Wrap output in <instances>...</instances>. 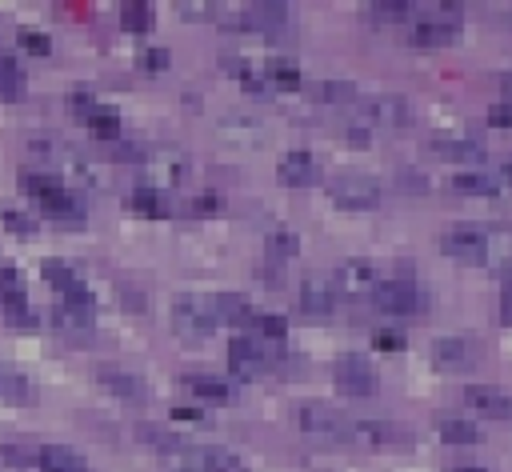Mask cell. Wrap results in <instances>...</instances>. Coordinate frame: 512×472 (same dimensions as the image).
I'll list each match as a JSON object with an SVG mask.
<instances>
[{"mask_svg": "<svg viewBox=\"0 0 512 472\" xmlns=\"http://www.w3.org/2000/svg\"><path fill=\"white\" fill-rule=\"evenodd\" d=\"M300 308H304L308 316H328V312L336 308V284H328V280H320V276H308V280L300 284Z\"/></svg>", "mask_w": 512, "mask_h": 472, "instance_id": "d6986e66", "label": "cell"}, {"mask_svg": "<svg viewBox=\"0 0 512 472\" xmlns=\"http://www.w3.org/2000/svg\"><path fill=\"white\" fill-rule=\"evenodd\" d=\"M372 300H376V308L384 316H416V312L428 308V296H424V288L416 280H380Z\"/></svg>", "mask_w": 512, "mask_h": 472, "instance_id": "52a82bcc", "label": "cell"}, {"mask_svg": "<svg viewBox=\"0 0 512 472\" xmlns=\"http://www.w3.org/2000/svg\"><path fill=\"white\" fill-rule=\"evenodd\" d=\"M460 28V4H416L412 12V24H408V40L420 44V48H436V44H448Z\"/></svg>", "mask_w": 512, "mask_h": 472, "instance_id": "6da1fadb", "label": "cell"}, {"mask_svg": "<svg viewBox=\"0 0 512 472\" xmlns=\"http://www.w3.org/2000/svg\"><path fill=\"white\" fill-rule=\"evenodd\" d=\"M20 44H24L28 52H40V56L52 48V40H48L44 32H32V28H24V32H20Z\"/></svg>", "mask_w": 512, "mask_h": 472, "instance_id": "7bdbcfd3", "label": "cell"}, {"mask_svg": "<svg viewBox=\"0 0 512 472\" xmlns=\"http://www.w3.org/2000/svg\"><path fill=\"white\" fill-rule=\"evenodd\" d=\"M180 384H184L192 396H204V400H228V396H232V388H228L220 376H212V372H188Z\"/></svg>", "mask_w": 512, "mask_h": 472, "instance_id": "4316f807", "label": "cell"}, {"mask_svg": "<svg viewBox=\"0 0 512 472\" xmlns=\"http://www.w3.org/2000/svg\"><path fill=\"white\" fill-rule=\"evenodd\" d=\"M332 380L344 396H376V388H380V376L364 356H340L332 368Z\"/></svg>", "mask_w": 512, "mask_h": 472, "instance_id": "30bf717a", "label": "cell"}, {"mask_svg": "<svg viewBox=\"0 0 512 472\" xmlns=\"http://www.w3.org/2000/svg\"><path fill=\"white\" fill-rule=\"evenodd\" d=\"M216 324H220L216 296H176L172 300V328L184 340H204L216 332Z\"/></svg>", "mask_w": 512, "mask_h": 472, "instance_id": "3957f363", "label": "cell"}, {"mask_svg": "<svg viewBox=\"0 0 512 472\" xmlns=\"http://www.w3.org/2000/svg\"><path fill=\"white\" fill-rule=\"evenodd\" d=\"M84 120H88V128H92V136H96V140H120V112H116V108L96 104Z\"/></svg>", "mask_w": 512, "mask_h": 472, "instance_id": "4dcf8cb0", "label": "cell"}, {"mask_svg": "<svg viewBox=\"0 0 512 472\" xmlns=\"http://www.w3.org/2000/svg\"><path fill=\"white\" fill-rule=\"evenodd\" d=\"M364 124H376V128H404V124H408V104H404V96H396V92L368 96V100H364Z\"/></svg>", "mask_w": 512, "mask_h": 472, "instance_id": "4fadbf2b", "label": "cell"}, {"mask_svg": "<svg viewBox=\"0 0 512 472\" xmlns=\"http://www.w3.org/2000/svg\"><path fill=\"white\" fill-rule=\"evenodd\" d=\"M452 472H484V468H476V464H456Z\"/></svg>", "mask_w": 512, "mask_h": 472, "instance_id": "816d5d0a", "label": "cell"}, {"mask_svg": "<svg viewBox=\"0 0 512 472\" xmlns=\"http://www.w3.org/2000/svg\"><path fill=\"white\" fill-rule=\"evenodd\" d=\"M488 124H500V128H512V104H508V100H500V104H492V108H488Z\"/></svg>", "mask_w": 512, "mask_h": 472, "instance_id": "f6af8a7d", "label": "cell"}, {"mask_svg": "<svg viewBox=\"0 0 512 472\" xmlns=\"http://www.w3.org/2000/svg\"><path fill=\"white\" fill-rule=\"evenodd\" d=\"M512 264V228L488 224V268H508Z\"/></svg>", "mask_w": 512, "mask_h": 472, "instance_id": "f1b7e54d", "label": "cell"}, {"mask_svg": "<svg viewBox=\"0 0 512 472\" xmlns=\"http://www.w3.org/2000/svg\"><path fill=\"white\" fill-rule=\"evenodd\" d=\"M368 12H372V20H380V24H412L416 4H372Z\"/></svg>", "mask_w": 512, "mask_h": 472, "instance_id": "74e56055", "label": "cell"}, {"mask_svg": "<svg viewBox=\"0 0 512 472\" xmlns=\"http://www.w3.org/2000/svg\"><path fill=\"white\" fill-rule=\"evenodd\" d=\"M476 360H480V348L468 336H440L432 344V364L440 372H468L476 368Z\"/></svg>", "mask_w": 512, "mask_h": 472, "instance_id": "8fae6325", "label": "cell"}, {"mask_svg": "<svg viewBox=\"0 0 512 472\" xmlns=\"http://www.w3.org/2000/svg\"><path fill=\"white\" fill-rule=\"evenodd\" d=\"M504 180H508V184H512V160H508V164H504Z\"/></svg>", "mask_w": 512, "mask_h": 472, "instance_id": "f5cc1de1", "label": "cell"}, {"mask_svg": "<svg viewBox=\"0 0 512 472\" xmlns=\"http://www.w3.org/2000/svg\"><path fill=\"white\" fill-rule=\"evenodd\" d=\"M260 72H264V80L272 84V92L300 88V64H296L292 56H264V60H260Z\"/></svg>", "mask_w": 512, "mask_h": 472, "instance_id": "44dd1931", "label": "cell"}, {"mask_svg": "<svg viewBox=\"0 0 512 472\" xmlns=\"http://www.w3.org/2000/svg\"><path fill=\"white\" fill-rule=\"evenodd\" d=\"M216 312L224 324H256V312L244 304V296H216Z\"/></svg>", "mask_w": 512, "mask_h": 472, "instance_id": "e575fe53", "label": "cell"}, {"mask_svg": "<svg viewBox=\"0 0 512 472\" xmlns=\"http://www.w3.org/2000/svg\"><path fill=\"white\" fill-rule=\"evenodd\" d=\"M28 88V76H24V64L8 52H0V100H20Z\"/></svg>", "mask_w": 512, "mask_h": 472, "instance_id": "d4e9b609", "label": "cell"}, {"mask_svg": "<svg viewBox=\"0 0 512 472\" xmlns=\"http://www.w3.org/2000/svg\"><path fill=\"white\" fill-rule=\"evenodd\" d=\"M500 88H504V100L512 104V76H504V80H500Z\"/></svg>", "mask_w": 512, "mask_h": 472, "instance_id": "f907efd6", "label": "cell"}, {"mask_svg": "<svg viewBox=\"0 0 512 472\" xmlns=\"http://www.w3.org/2000/svg\"><path fill=\"white\" fill-rule=\"evenodd\" d=\"M264 360H268V352H264V344L256 336H232V344H228L232 376H256L264 368Z\"/></svg>", "mask_w": 512, "mask_h": 472, "instance_id": "e0dca14e", "label": "cell"}, {"mask_svg": "<svg viewBox=\"0 0 512 472\" xmlns=\"http://www.w3.org/2000/svg\"><path fill=\"white\" fill-rule=\"evenodd\" d=\"M140 164H144L148 188H156V192L180 188V184L188 180V172H192V164H188V156H184L180 148H156V152L140 156Z\"/></svg>", "mask_w": 512, "mask_h": 472, "instance_id": "5b68a950", "label": "cell"}, {"mask_svg": "<svg viewBox=\"0 0 512 472\" xmlns=\"http://www.w3.org/2000/svg\"><path fill=\"white\" fill-rule=\"evenodd\" d=\"M180 16H188V20H216V4H180Z\"/></svg>", "mask_w": 512, "mask_h": 472, "instance_id": "ee69618b", "label": "cell"}, {"mask_svg": "<svg viewBox=\"0 0 512 472\" xmlns=\"http://www.w3.org/2000/svg\"><path fill=\"white\" fill-rule=\"evenodd\" d=\"M464 404L480 416H492V420H512V396L492 388V384H468L464 388Z\"/></svg>", "mask_w": 512, "mask_h": 472, "instance_id": "2e32d148", "label": "cell"}, {"mask_svg": "<svg viewBox=\"0 0 512 472\" xmlns=\"http://www.w3.org/2000/svg\"><path fill=\"white\" fill-rule=\"evenodd\" d=\"M96 380H100V384H104L112 396L132 400V404H140V400L148 396L144 380H140L136 372H128V368H116V364H100V368H96Z\"/></svg>", "mask_w": 512, "mask_h": 472, "instance_id": "ac0fdd59", "label": "cell"}, {"mask_svg": "<svg viewBox=\"0 0 512 472\" xmlns=\"http://www.w3.org/2000/svg\"><path fill=\"white\" fill-rule=\"evenodd\" d=\"M328 192H332V200H336L340 208L360 212V208H376L384 188H380V180L368 176V172H344V176H336V180L328 184Z\"/></svg>", "mask_w": 512, "mask_h": 472, "instance_id": "ba28073f", "label": "cell"}, {"mask_svg": "<svg viewBox=\"0 0 512 472\" xmlns=\"http://www.w3.org/2000/svg\"><path fill=\"white\" fill-rule=\"evenodd\" d=\"M128 204H132V212H140V216H168L164 192H156V188H148V184H140V188L128 196Z\"/></svg>", "mask_w": 512, "mask_h": 472, "instance_id": "836d02e7", "label": "cell"}, {"mask_svg": "<svg viewBox=\"0 0 512 472\" xmlns=\"http://www.w3.org/2000/svg\"><path fill=\"white\" fill-rule=\"evenodd\" d=\"M440 248L460 264H488V224H452L440 236Z\"/></svg>", "mask_w": 512, "mask_h": 472, "instance_id": "8992f818", "label": "cell"}, {"mask_svg": "<svg viewBox=\"0 0 512 472\" xmlns=\"http://www.w3.org/2000/svg\"><path fill=\"white\" fill-rule=\"evenodd\" d=\"M372 344H376L380 352H400V348H404V336H400L396 328H376V332H372Z\"/></svg>", "mask_w": 512, "mask_h": 472, "instance_id": "ab89813d", "label": "cell"}, {"mask_svg": "<svg viewBox=\"0 0 512 472\" xmlns=\"http://www.w3.org/2000/svg\"><path fill=\"white\" fill-rule=\"evenodd\" d=\"M352 96H356V88L348 80H320L316 84V100H324V104H344Z\"/></svg>", "mask_w": 512, "mask_h": 472, "instance_id": "f35d334b", "label": "cell"}, {"mask_svg": "<svg viewBox=\"0 0 512 472\" xmlns=\"http://www.w3.org/2000/svg\"><path fill=\"white\" fill-rule=\"evenodd\" d=\"M204 472H248L240 456L224 452V448H204Z\"/></svg>", "mask_w": 512, "mask_h": 472, "instance_id": "8d00e7d4", "label": "cell"}, {"mask_svg": "<svg viewBox=\"0 0 512 472\" xmlns=\"http://www.w3.org/2000/svg\"><path fill=\"white\" fill-rule=\"evenodd\" d=\"M36 464H40V472H88V464L64 444H44L36 452Z\"/></svg>", "mask_w": 512, "mask_h": 472, "instance_id": "cb8c5ba5", "label": "cell"}, {"mask_svg": "<svg viewBox=\"0 0 512 472\" xmlns=\"http://www.w3.org/2000/svg\"><path fill=\"white\" fill-rule=\"evenodd\" d=\"M296 424L304 436L312 440H336V444H348V432H352V420L340 416L332 404H320V400H308L296 408Z\"/></svg>", "mask_w": 512, "mask_h": 472, "instance_id": "277c9868", "label": "cell"}, {"mask_svg": "<svg viewBox=\"0 0 512 472\" xmlns=\"http://www.w3.org/2000/svg\"><path fill=\"white\" fill-rule=\"evenodd\" d=\"M288 24H292V8L288 4H252V32L280 36Z\"/></svg>", "mask_w": 512, "mask_h": 472, "instance_id": "603a6c76", "label": "cell"}, {"mask_svg": "<svg viewBox=\"0 0 512 472\" xmlns=\"http://www.w3.org/2000/svg\"><path fill=\"white\" fill-rule=\"evenodd\" d=\"M4 224H8L12 232H20V236H32V232H36V224H32L28 212H12V208H8V212H4Z\"/></svg>", "mask_w": 512, "mask_h": 472, "instance_id": "b9f144b4", "label": "cell"}, {"mask_svg": "<svg viewBox=\"0 0 512 472\" xmlns=\"http://www.w3.org/2000/svg\"><path fill=\"white\" fill-rule=\"evenodd\" d=\"M16 304H28L24 276H20V268L0 264V312H4V308H16Z\"/></svg>", "mask_w": 512, "mask_h": 472, "instance_id": "f546056e", "label": "cell"}, {"mask_svg": "<svg viewBox=\"0 0 512 472\" xmlns=\"http://www.w3.org/2000/svg\"><path fill=\"white\" fill-rule=\"evenodd\" d=\"M216 208H220V196H212V192H200L192 200V212H216Z\"/></svg>", "mask_w": 512, "mask_h": 472, "instance_id": "7dc6e473", "label": "cell"}, {"mask_svg": "<svg viewBox=\"0 0 512 472\" xmlns=\"http://www.w3.org/2000/svg\"><path fill=\"white\" fill-rule=\"evenodd\" d=\"M168 48H144L140 52V68H148V72H164L168 68Z\"/></svg>", "mask_w": 512, "mask_h": 472, "instance_id": "60d3db41", "label": "cell"}, {"mask_svg": "<svg viewBox=\"0 0 512 472\" xmlns=\"http://www.w3.org/2000/svg\"><path fill=\"white\" fill-rule=\"evenodd\" d=\"M432 152L440 160H484V136L472 128L440 132V136H432Z\"/></svg>", "mask_w": 512, "mask_h": 472, "instance_id": "7c38bea8", "label": "cell"}, {"mask_svg": "<svg viewBox=\"0 0 512 472\" xmlns=\"http://www.w3.org/2000/svg\"><path fill=\"white\" fill-rule=\"evenodd\" d=\"M216 24L228 32H252V4H216Z\"/></svg>", "mask_w": 512, "mask_h": 472, "instance_id": "d6a6232c", "label": "cell"}, {"mask_svg": "<svg viewBox=\"0 0 512 472\" xmlns=\"http://www.w3.org/2000/svg\"><path fill=\"white\" fill-rule=\"evenodd\" d=\"M216 140L228 144V148H240V152H252L268 140V124L260 116H248V112H228L220 124H216Z\"/></svg>", "mask_w": 512, "mask_h": 472, "instance_id": "9c48e42d", "label": "cell"}, {"mask_svg": "<svg viewBox=\"0 0 512 472\" xmlns=\"http://www.w3.org/2000/svg\"><path fill=\"white\" fill-rule=\"evenodd\" d=\"M316 176H320V164H316V156L304 152V148H292V152H284V156L276 160V180L288 184V188H304V184H312Z\"/></svg>", "mask_w": 512, "mask_h": 472, "instance_id": "5bb4252c", "label": "cell"}, {"mask_svg": "<svg viewBox=\"0 0 512 472\" xmlns=\"http://www.w3.org/2000/svg\"><path fill=\"white\" fill-rule=\"evenodd\" d=\"M264 252H268V260L288 264V260H296V256H300V236H296L292 228H272V232H268V240H264Z\"/></svg>", "mask_w": 512, "mask_h": 472, "instance_id": "484cf974", "label": "cell"}, {"mask_svg": "<svg viewBox=\"0 0 512 472\" xmlns=\"http://www.w3.org/2000/svg\"><path fill=\"white\" fill-rule=\"evenodd\" d=\"M436 432L448 444H476L480 440V428L472 420H464V416H436Z\"/></svg>", "mask_w": 512, "mask_h": 472, "instance_id": "83f0119b", "label": "cell"}, {"mask_svg": "<svg viewBox=\"0 0 512 472\" xmlns=\"http://www.w3.org/2000/svg\"><path fill=\"white\" fill-rule=\"evenodd\" d=\"M376 284H380V276H376V268H372L368 260H344V264L336 268V288H340L344 296H352V300L372 296Z\"/></svg>", "mask_w": 512, "mask_h": 472, "instance_id": "9a60e30c", "label": "cell"}, {"mask_svg": "<svg viewBox=\"0 0 512 472\" xmlns=\"http://www.w3.org/2000/svg\"><path fill=\"white\" fill-rule=\"evenodd\" d=\"M452 188L456 192H468V196H496V176L476 168V172H456L452 176Z\"/></svg>", "mask_w": 512, "mask_h": 472, "instance_id": "1f68e13d", "label": "cell"}, {"mask_svg": "<svg viewBox=\"0 0 512 472\" xmlns=\"http://www.w3.org/2000/svg\"><path fill=\"white\" fill-rule=\"evenodd\" d=\"M120 24H124V32H148L152 28V8L144 0H128L120 8Z\"/></svg>", "mask_w": 512, "mask_h": 472, "instance_id": "d590c367", "label": "cell"}, {"mask_svg": "<svg viewBox=\"0 0 512 472\" xmlns=\"http://www.w3.org/2000/svg\"><path fill=\"white\" fill-rule=\"evenodd\" d=\"M0 456H4V460H12V464H28V460H36V456H28V452H20L16 444H0Z\"/></svg>", "mask_w": 512, "mask_h": 472, "instance_id": "c3c4849f", "label": "cell"}, {"mask_svg": "<svg viewBox=\"0 0 512 472\" xmlns=\"http://www.w3.org/2000/svg\"><path fill=\"white\" fill-rule=\"evenodd\" d=\"M500 320L512 324V276H508L504 288H500Z\"/></svg>", "mask_w": 512, "mask_h": 472, "instance_id": "bcb514c9", "label": "cell"}, {"mask_svg": "<svg viewBox=\"0 0 512 472\" xmlns=\"http://www.w3.org/2000/svg\"><path fill=\"white\" fill-rule=\"evenodd\" d=\"M400 432L392 428V424H384V420H352V432H348V444H360V448H384V444H392Z\"/></svg>", "mask_w": 512, "mask_h": 472, "instance_id": "7402d4cb", "label": "cell"}, {"mask_svg": "<svg viewBox=\"0 0 512 472\" xmlns=\"http://www.w3.org/2000/svg\"><path fill=\"white\" fill-rule=\"evenodd\" d=\"M0 400L4 404H32L36 400V388H32V376L16 364H0Z\"/></svg>", "mask_w": 512, "mask_h": 472, "instance_id": "ffe728a7", "label": "cell"}, {"mask_svg": "<svg viewBox=\"0 0 512 472\" xmlns=\"http://www.w3.org/2000/svg\"><path fill=\"white\" fill-rule=\"evenodd\" d=\"M24 188L32 192V200L48 212V216H60V220H84V204L80 196L52 172H24Z\"/></svg>", "mask_w": 512, "mask_h": 472, "instance_id": "7a4b0ae2", "label": "cell"}, {"mask_svg": "<svg viewBox=\"0 0 512 472\" xmlns=\"http://www.w3.org/2000/svg\"><path fill=\"white\" fill-rule=\"evenodd\" d=\"M176 420H192V424H204V412L200 408H172Z\"/></svg>", "mask_w": 512, "mask_h": 472, "instance_id": "681fc988", "label": "cell"}]
</instances>
